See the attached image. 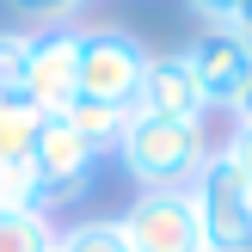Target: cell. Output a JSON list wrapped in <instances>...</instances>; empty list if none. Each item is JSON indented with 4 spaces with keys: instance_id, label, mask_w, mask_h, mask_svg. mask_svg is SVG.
I'll list each match as a JSON object with an SVG mask.
<instances>
[{
    "instance_id": "6da1fadb",
    "label": "cell",
    "mask_w": 252,
    "mask_h": 252,
    "mask_svg": "<svg viewBox=\"0 0 252 252\" xmlns=\"http://www.w3.org/2000/svg\"><path fill=\"white\" fill-rule=\"evenodd\" d=\"M117 160L142 191H185L197 172L216 160L203 123H185V117H154V111H135L129 129L117 142Z\"/></svg>"
},
{
    "instance_id": "7a4b0ae2",
    "label": "cell",
    "mask_w": 252,
    "mask_h": 252,
    "mask_svg": "<svg viewBox=\"0 0 252 252\" xmlns=\"http://www.w3.org/2000/svg\"><path fill=\"white\" fill-rule=\"evenodd\" d=\"M148 56H154V49L135 31H123V25H93V31H80V98H105V105H129L135 111Z\"/></svg>"
},
{
    "instance_id": "3957f363",
    "label": "cell",
    "mask_w": 252,
    "mask_h": 252,
    "mask_svg": "<svg viewBox=\"0 0 252 252\" xmlns=\"http://www.w3.org/2000/svg\"><path fill=\"white\" fill-rule=\"evenodd\" d=\"M93 166L98 154L74 135L68 117H43V129H37V148H31V172H37V209L43 216H56V209L80 203L86 191H93Z\"/></svg>"
},
{
    "instance_id": "277c9868",
    "label": "cell",
    "mask_w": 252,
    "mask_h": 252,
    "mask_svg": "<svg viewBox=\"0 0 252 252\" xmlns=\"http://www.w3.org/2000/svg\"><path fill=\"white\" fill-rule=\"evenodd\" d=\"M191 203L203 228V252H252V191L221 154L191 179Z\"/></svg>"
},
{
    "instance_id": "5b68a950",
    "label": "cell",
    "mask_w": 252,
    "mask_h": 252,
    "mask_svg": "<svg viewBox=\"0 0 252 252\" xmlns=\"http://www.w3.org/2000/svg\"><path fill=\"white\" fill-rule=\"evenodd\" d=\"M117 221H123L129 252H203L191 185H185V191H135V203L123 209Z\"/></svg>"
},
{
    "instance_id": "8992f818",
    "label": "cell",
    "mask_w": 252,
    "mask_h": 252,
    "mask_svg": "<svg viewBox=\"0 0 252 252\" xmlns=\"http://www.w3.org/2000/svg\"><path fill=\"white\" fill-rule=\"evenodd\" d=\"M19 93L31 98L43 117H62V111L80 98V31H74V25H62V31H31V56H25Z\"/></svg>"
},
{
    "instance_id": "52a82bcc",
    "label": "cell",
    "mask_w": 252,
    "mask_h": 252,
    "mask_svg": "<svg viewBox=\"0 0 252 252\" xmlns=\"http://www.w3.org/2000/svg\"><path fill=\"white\" fill-rule=\"evenodd\" d=\"M185 62H191V74H197V86H203L209 111H234L240 93L252 86V43L234 31V25H209V31L185 49Z\"/></svg>"
},
{
    "instance_id": "ba28073f",
    "label": "cell",
    "mask_w": 252,
    "mask_h": 252,
    "mask_svg": "<svg viewBox=\"0 0 252 252\" xmlns=\"http://www.w3.org/2000/svg\"><path fill=\"white\" fill-rule=\"evenodd\" d=\"M135 111L185 117V123H203V117H209V98H203V86H197L185 49H172V56H148V74H142V93H135Z\"/></svg>"
},
{
    "instance_id": "9c48e42d",
    "label": "cell",
    "mask_w": 252,
    "mask_h": 252,
    "mask_svg": "<svg viewBox=\"0 0 252 252\" xmlns=\"http://www.w3.org/2000/svg\"><path fill=\"white\" fill-rule=\"evenodd\" d=\"M62 117L74 123V135H80L98 160H105V154H117V142H123V129H129L135 111H129V105H105V98H74Z\"/></svg>"
},
{
    "instance_id": "30bf717a",
    "label": "cell",
    "mask_w": 252,
    "mask_h": 252,
    "mask_svg": "<svg viewBox=\"0 0 252 252\" xmlns=\"http://www.w3.org/2000/svg\"><path fill=\"white\" fill-rule=\"evenodd\" d=\"M37 129H43V111L25 93H0V160L6 166H31Z\"/></svg>"
},
{
    "instance_id": "8fae6325",
    "label": "cell",
    "mask_w": 252,
    "mask_h": 252,
    "mask_svg": "<svg viewBox=\"0 0 252 252\" xmlns=\"http://www.w3.org/2000/svg\"><path fill=\"white\" fill-rule=\"evenodd\" d=\"M56 216L43 209H0V252H56Z\"/></svg>"
},
{
    "instance_id": "7c38bea8",
    "label": "cell",
    "mask_w": 252,
    "mask_h": 252,
    "mask_svg": "<svg viewBox=\"0 0 252 252\" xmlns=\"http://www.w3.org/2000/svg\"><path fill=\"white\" fill-rule=\"evenodd\" d=\"M56 252H129L123 221H74L56 234Z\"/></svg>"
},
{
    "instance_id": "4fadbf2b",
    "label": "cell",
    "mask_w": 252,
    "mask_h": 252,
    "mask_svg": "<svg viewBox=\"0 0 252 252\" xmlns=\"http://www.w3.org/2000/svg\"><path fill=\"white\" fill-rule=\"evenodd\" d=\"M6 6L25 19V31H62L68 19H80L86 0H6Z\"/></svg>"
},
{
    "instance_id": "5bb4252c",
    "label": "cell",
    "mask_w": 252,
    "mask_h": 252,
    "mask_svg": "<svg viewBox=\"0 0 252 252\" xmlns=\"http://www.w3.org/2000/svg\"><path fill=\"white\" fill-rule=\"evenodd\" d=\"M25 56H31V31H0V93H19Z\"/></svg>"
},
{
    "instance_id": "9a60e30c",
    "label": "cell",
    "mask_w": 252,
    "mask_h": 252,
    "mask_svg": "<svg viewBox=\"0 0 252 252\" xmlns=\"http://www.w3.org/2000/svg\"><path fill=\"white\" fill-rule=\"evenodd\" d=\"M221 160L240 172V179H246V191H252V123H234V129H228V142H221Z\"/></svg>"
},
{
    "instance_id": "2e32d148",
    "label": "cell",
    "mask_w": 252,
    "mask_h": 252,
    "mask_svg": "<svg viewBox=\"0 0 252 252\" xmlns=\"http://www.w3.org/2000/svg\"><path fill=\"white\" fill-rule=\"evenodd\" d=\"M234 6H240V0H191V12H197V19H209V25H228Z\"/></svg>"
},
{
    "instance_id": "e0dca14e",
    "label": "cell",
    "mask_w": 252,
    "mask_h": 252,
    "mask_svg": "<svg viewBox=\"0 0 252 252\" xmlns=\"http://www.w3.org/2000/svg\"><path fill=\"white\" fill-rule=\"evenodd\" d=\"M228 25H234V31H240L246 43H252V0H240V6H234V19H228Z\"/></svg>"
},
{
    "instance_id": "ac0fdd59",
    "label": "cell",
    "mask_w": 252,
    "mask_h": 252,
    "mask_svg": "<svg viewBox=\"0 0 252 252\" xmlns=\"http://www.w3.org/2000/svg\"><path fill=\"white\" fill-rule=\"evenodd\" d=\"M234 123H252V86L240 93V105H234Z\"/></svg>"
}]
</instances>
